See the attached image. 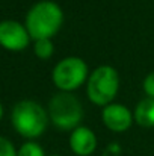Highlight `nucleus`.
<instances>
[{
	"instance_id": "nucleus-1",
	"label": "nucleus",
	"mask_w": 154,
	"mask_h": 156,
	"mask_svg": "<svg viewBox=\"0 0 154 156\" xmlns=\"http://www.w3.org/2000/svg\"><path fill=\"white\" fill-rule=\"evenodd\" d=\"M63 21V14L59 5L51 0L35 3L26 15V29L33 40H50L57 34Z\"/></svg>"
},
{
	"instance_id": "nucleus-2",
	"label": "nucleus",
	"mask_w": 154,
	"mask_h": 156,
	"mask_svg": "<svg viewBox=\"0 0 154 156\" xmlns=\"http://www.w3.org/2000/svg\"><path fill=\"white\" fill-rule=\"evenodd\" d=\"M11 121L14 129L26 138H38L47 127V112L33 100H20L14 105Z\"/></svg>"
},
{
	"instance_id": "nucleus-3",
	"label": "nucleus",
	"mask_w": 154,
	"mask_h": 156,
	"mask_svg": "<svg viewBox=\"0 0 154 156\" xmlns=\"http://www.w3.org/2000/svg\"><path fill=\"white\" fill-rule=\"evenodd\" d=\"M49 115L56 127L62 130H74L83 118V108L71 93H59L51 97Z\"/></svg>"
},
{
	"instance_id": "nucleus-4",
	"label": "nucleus",
	"mask_w": 154,
	"mask_h": 156,
	"mask_svg": "<svg viewBox=\"0 0 154 156\" xmlns=\"http://www.w3.org/2000/svg\"><path fill=\"white\" fill-rule=\"evenodd\" d=\"M119 88V76L113 67L101 65L92 71L88 79V97L94 105L107 106L116 97Z\"/></svg>"
},
{
	"instance_id": "nucleus-5",
	"label": "nucleus",
	"mask_w": 154,
	"mask_h": 156,
	"mask_svg": "<svg viewBox=\"0 0 154 156\" xmlns=\"http://www.w3.org/2000/svg\"><path fill=\"white\" fill-rule=\"evenodd\" d=\"M53 82L62 93H70L83 85L88 77L86 62L80 58L71 56L62 59L53 68Z\"/></svg>"
},
{
	"instance_id": "nucleus-6",
	"label": "nucleus",
	"mask_w": 154,
	"mask_h": 156,
	"mask_svg": "<svg viewBox=\"0 0 154 156\" xmlns=\"http://www.w3.org/2000/svg\"><path fill=\"white\" fill-rule=\"evenodd\" d=\"M29 32L26 26L15 20L0 21V44L8 50H23L29 44Z\"/></svg>"
},
{
	"instance_id": "nucleus-7",
	"label": "nucleus",
	"mask_w": 154,
	"mask_h": 156,
	"mask_svg": "<svg viewBox=\"0 0 154 156\" xmlns=\"http://www.w3.org/2000/svg\"><path fill=\"white\" fill-rule=\"evenodd\" d=\"M103 123L107 129L113 132H124L132 126V112L118 103H110L103 109Z\"/></svg>"
},
{
	"instance_id": "nucleus-8",
	"label": "nucleus",
	"mask_w": 154,
	"mask_h": 156,
	"mask_svg": "<svg viewBox=\"0 0 154 156\" xmlns=\"http://www.w3.org/2000/svg\"><path fill=\"white\" fill-rule=\"evenodd\" d=\"M70 146L71 150L79 156H89L94 153L95 147H97V138L95 133L85 127V126H79L77 129H74L71 132L70 136Z\"/></svg>"
},
{
	"instance_id": "nucleus-9",
	"label": "nucleus",
	"mask_w": 154,
	"mask_h": 156,
	"mask_svg": "<svg viewBox=\"0 0 154 156\" xmlns=\"http://www.w3.org/2000/svg\"><path fill=\"white\" fill-rule=\"evenodd\" d=\"M135 120L142 127H153L154 126V99L141 100L135 109Z\"/></svg>"
},
{
	"instance_id": "nucleus-10",
	"label": "nucleus",
	"mask_w": 154,
	"mask_h": 156,
	"mask_svg": "<svg viewBox=\"0 0 154 156\" xmlns=\"http://www.w3.org/2000/svg\"><path fill=\"white\" fill-rule=\"evenodd\" d=\"M33 50H35V55L38 58L47 59V58H50L51 55H53L54 47H53V43H51L50 40H36Z\"/></svg>"
},
{
	"instance_id": "nucleus-11",
	"label": "nucleus",
	"mask_w": 154,
	"mask_h": 156,
	"mask_svg": "<svg viewBox=\"0 0 154 156\" xmlns=\"http://www.w3.org/2000/svg\"><path fill=\"white\" fill-rule=\"evenodd\" d=\"M17 156H46V155H44V150H43V147L39 144H36L33 141H27L18 149Z\"/></svg>"
},
{
	"instance_id": "nucleus-12",
	"label": "nucleus",
	"mask_w": 154,
	"mask_h": 156,
	"mask_svg": "<svg viewBox=\"0 0 154 156\" xmlns=\"http://www.w3.org/2000/svg\"><path fill=\"white\" fill-rule=\"evenodd\" d=\"M0 156H17L14 144L5 136H0Z\"/></svg>"
},
{
	"instance_id": "nucleus-13",
	"label": "nucleus",
	"mask_w": 154,
	"mask_h": 156,
	"mask_svg": "<svg viewBox=\"0 0 154 156\" xmlns=\"http://www.w3.org/2000/svg\"><path fill=\"white\" fill-rule=\"evenodd\" d=\"M144 91H145V94L150 99H154V73H150L145 77V80H144Z\"/></svg>"
},
{
	"instance_id": "nucleus-14",
	"label": "nucleus",
	"mask_w": 154,
	"mask_h": 156,
	"mask_svg": "<svg viewBox=\"0 0 154 156\" xmlns=\"http://www.w3.org/2000/svg\"><path fill=\"white\" fill-rule=\"evenodd\" d=\"M2 114H3V108H2V103H0V118H2Z\"/></svg>"
},
{
	"instance_id": "nucleus-15",
	"label": "nucleus",
	"mask_w": 154,
	"mask_h": 156,
	"mask_svg": "<svg viewBox=\"0 0 154 156\" xmlns=\"http://www.w3.org/2000/svg\"><path fill=\"white\" fill-rule=\"evenodd\" d=\"M50 156H59V155H50Z\"/></svg>"
}]
</instances>
